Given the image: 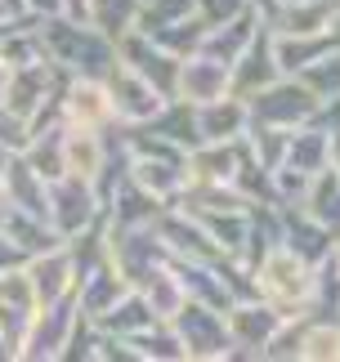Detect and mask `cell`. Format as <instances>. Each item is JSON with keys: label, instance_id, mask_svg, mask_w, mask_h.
<instances>
[{"label": "cell", "instance_id": "1", "mask_svg": "<svg viewBox=\"0 0 340 362\" xmlns=\"http://www.w3.org/2000/svg\"><path fill=\"white\" fill-rule=\"evenodd\" d=\"M108 90H112L117 117H125V121H148V117L162 112V90L152 81H144L139 72H112Z\"/></svg>", "mask_w": 340, "mask_h": 362}, {"label": "cell", "instance_id": "2", "mask_svg": "<svg viewBox=\"0 0 340 362\" xmlns=\"http://www.w3.org/2000/svg\"><path fill=\"white\" fill-rule=\"evenodd\" d=\"M90 184L76 175H63V179H54L50 184V219L59 224V233H76L85 219H90Z\"/></svg>", "mask_w": 340, "mask_h": 362}, {"label": "cell", "instance_id": "3", "mask_svg": "<svg viewBox=\"0 0 340 362\" xmlns=\"http://www.w3.org/2000/svg\"><path fill=\"white\" fill-rule=\"evenodd\" d=\"M27 277H32L40 304L63 300L67 291H72V282H76V277H72V259H67L63 246H54V250H45V255H32V259H27Z\"/></svg>", "mask_w": 340, "mask_h": 362}, {"label": "cell", "instance_id": "4", "mask_svg": "<svg viewBox=\"0 0 340 362\" xmlns=\"http://www.w3.org/2000/svg\"><path fill=\"white\" fill-rule=\"evenodd\" d=\"M305 269L295 264V255H287V250H273L264 264H260V291L268 304H291L295 296H305Z\"/></svg>", "mask_w": 340, "mask_h": 362}, {"label": "cell", "instance_id": "5", "mask_svg": "<svg viewBox=\"0 0 340 362\" xmlns=\"http://www.w3.org/2000/svg\"><path fill=\"white\" fill-rule=\"evenodd\" d=\"M117 107H112V90L98 86V81H76L63 99V117L67 125H85V130H98Z\"/></svg>", "mask_w": 340, "mask_h": 362}, {"label": "cell", "instance_id": "6", "mask_svg": "<svg viewBox=\"0 0 340 362\" xmlns=\"http://www.w3.org/2000/svg\"><path fill=\"white\" fill-rule=\"evenodd\" d=\"M229 63H220V59H193V63H183L179 67V90H183V99H193V103H215L224 86H229Z\"/></svg>", "mask_w": 340, "mask_h": 362}, {"label": "cell", "instance_id": "7", "mask_svg": "<svg viewBox=\"0 0 340 362\" xmlns=\"http://www.w3.org/2000/svg\"><path fill=\"white\" fill-rule=\"evenodd\" d=\"M237 125H242V107H220V99L215 103H202V130L206 139H229V134H237Z\"/></svg>", "mask_w": 340, "mask_h": 362}, {"label": "cell", "instance_id": "8", "mask_svg": "<svg viewBox=\"0 0 340 362\" xmlns=\"http://www.w3.org/2000/svg\"><path fill=\"white\" fill-rule=\"evenodd\" d=\"M27 255H23V250L18 246H13L9 238H5V233H0V273H5V269H13V264H23Z\"/></svg>", "mask_w": 340, "mask_h": 362}, {"label": "cell", "instance_id": "9", "mask_svg": "<svg viewBox=\"0 0 340 362\" xmlns=\"http://www.w3.org/2000/svg\"><path fill=\"white\" fill-rule=\"evenodd\" d=\"M27 9H32V13H59L63 0H27Z\"/></svg>", "mask_w": 340, "mask_h": 362}, {"label": "cell", "instance_id": "10", "mask_svg": "<svg viewBox=\"0 0 340 362\" xmlns=\"http://www.w3.org/2000/svg\"><path fill=\"white\" fill-rule=\"evenodd\" d=\"M13 23H18V18H0V45H5V40H9V32H13Z\"/></svg>", "mask_w": 340, "mask_h": 362}, {"label": "cell", "instance_id": "11", "mask_svg": "<svg viewBox=\"0 0 340 362\" xmlns=\"http://www.w3.org/2000/svg\"><path fill=\"white\" fill-rule=\"evenodd\" d=\"M5 81H9V63L0 59V94H5Z\"/></svg>", "mask_w": 340, "mask_h": 362}, {"label": "cell", "instance_id": "12", "mask_svg": "<svg viewBox=\"0 0 340 362\" xmlns=\"http://www.w3.org/2000/svg\"><path fill=\"white\" fill-rule=\"evenodd\" d=\"M5 219H9V206H5V197H0V233H5Z\"/></svg>", "mask_w": 340, "mask_h": 362}, {"label": "cell", "instance_id": "13", "mask_svg": "<svg viewBox=\"0 0 340 362\" xmlns=\"http://www.w3.org/2000/svg\"><path fill=\"white\" fill-rule=\"evenodd\" d=\"M0 358H9V354H5V340H0Z\"/></svg>", "mask_w": 340, "mask_h": 362}]
</instances>
